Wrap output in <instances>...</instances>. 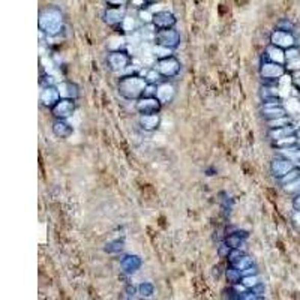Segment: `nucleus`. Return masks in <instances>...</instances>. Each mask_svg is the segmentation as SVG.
<instances>
[{"label": "nucleus", "mask_w": 300, "mask_h": 300, "mask_svg": "<svg viewBox=\"0 0 300 300\" xmlns=\"http://www.w3.org/2000/svg\"><path fill=\"white\" fill-rule=\"evenodd\" d=\"M242 273H243V276H248V275H258V269L252 264V266H249L248 269H245V270H242Z\"/></svg>", "instance_id": "ea45409f"}, {"label": "nucleus", "mask_w": 300, "mask_h": 300, "mask_svg": "<svg viewBox=\"0 0 300 300\" xmlns=\"http://www.w3.org/2000/svg\"><path fill=\"white\" fill-rule=\"evenodd\" d=\"M135 108L140 114H152L159 113L162 108V102L156 96H143L138 101H135Z\"/></svg>", "instance_id": "9b49d317"}, {"label": "nucleus", "mask_w": 300, "mask_h": 300, "mask_svg": "<svg viewBox=\"0 0 300 300\" xmlns=\"http://www.w3.org/2000/svg\"><path fill=\"white\" fill-rule=\"evenodd\" d=\"M245 255V252L243 251H240V248H237V249H233L230 252V255H228V261H230V264H233V263H236L240 257H243Z\"/></svg>", "instance_id": "72a5a7b5"}, {"label": "nucleus", "mask_w": 300, "mask_h": 300, "mask_svg": "<svg viewBox=\"0 0 300 300\" xmlns=\"http://www.w3.org/2000/svg\"><path fill=\"white\" fill-rule=\"evenodd\" d=\"M153 41H155V44H159V45H164V47H168V48L174 50L180 44V33L176 30L174 27L155 30Z\"/></svg>", "instance_id": "20e7f679"}, {"label": "nucleus", "mask_w": 300, "mask_h": 300, "mask_svg": "<svg viewBox=\"0 0 300 300\" xmlns=\"http://www.w3.org/2000/svg\"><path fill=\"white\" fill-rule=\"evenodd\" d=\"M108 6H128L131 0H105Z\"/></svg>", "instance_id": "4c0bfd02"}, {"label": "nucleus", "mask_w": 300, "mask_h": 300, "mask_svg": "<svg viewBox=\"0 0 300 300\" xmlns=\"http://www.w3.org/2000/svg\"><path fill=\"white\" fill-rule=\"evenodd\" d=\"M141 264H143L141 258L138 255H132V254L125 255L120 260V266H122V269H123L125 273H135L137 270L141 269Z\"/></svg>", "instance_id": "f3484780"}, {"label": "nucleus", "mask_w": 300, "mask_h": 300, "mask_svg": "<svg viewBox=\"0 0 300 300\" xmlns=\"http://www.w3.org/2000/svg\"><path fill=\"white\" fill-rule=\"evenodd\" d=\"M155 68L164 78H173L180 72V62L174 56H168L165 59H159L155 63Z\"/></svg>", "instance_id": "423d86ee"}, {"label": "nucleus", "mask_w": 300, "mask_h": 300, "mask_svg": "<svg viewBox=\"0 0 300 300\" xmlns=\"http://www.w3.org/2000/svg\"><path fill=\"white\" fill-rule=\"evenodd\" d=\"M174 96H176L174 84H171L170 81H161V83H158V87H156V98L162 102V105L173 102Z\"/></svg>", "instance_id": "4468645a"}, {"label": "nucleus", "mask_w": 300, "mask_h": 300, "mask_svg": "<svg viewBox=\"0 0 300 300\" xmlns=\"http://www.w3.org/2000/svg\"><path fill=\"white\" fill-rule=\"evenodd\" d=\"M38 27L41 33H45L47 36H57L65 27V17L62 9L54 5L42 8L38 17Z\"/></svg>", "instance_id": "f257e3e1"}, {"label": "nucleus", "mask_w": 300, "mask_h": 300, "mask_svg": "<svg viewBox=\"0 0 300 300\" xmlns=\"http://www.w3.org/2000/svg\"><path fill=\"white\" fill-rule=\"evenodd\" d=\"M137 293H138L141 297H150V296L155 293V287H153V284H150V282H141V284L137 287Z\"/></svg>", "instance_id": "393cba45"}, {"label": "nucleus", "mask_w": 300, "mask_h": 300, "mask_svg": "<svg viewBox=\"0 0 300 300\" xmlns=\"http://www.w3.org/2000/svg\"><path fill=\"white\" fill-rule=\"evenodd\" d=\"M125 293L128 296H134L135 293H137V287H134V285H128L125 290Z\"/></svg>", "instance_id": "79ce46f5"}, {"label": "nucleus", "mask_w": 300, "mask_h": 300, "mask_svg": "<svg viewBox=\"0 0 300 300\" xmlns=\"http://www.w3.org/2000/svg\"><path fill=\"white\" fill-rule=\"evenodd\" d=\"M128 15V6H108L104 12V21L110 27H119L123 24Z\"/></svg>", "instance_id": "0eeeda50"}, {"label": "nucleus", "mask_w": 300, "mask_h": 300, "mask_svg": "<svg viewBox=\"0 0 300 300\" xmlns=\"http://www.w3.org/2000/svg\"><path fill=\"white\" fill-rule=\"evenodd\" d=\"M131 62H132V57L125 50L110 51L108 59H107L108 68L114 72H120V71L128 69L131 66Z\"/></svg>", "instance_id": "39448f33"}, {"label": "nucleus", "mask_w": 300, "mask_h": 300, "mask_svg": "<svg viewBox=\"0 0 300 300\" xmlns=\"http://www.w3.org/2000/svg\"><path fill=\"white\" fill-rule=\"evenodd\" d=\"M297 128H300V122H299V126H297Z\"/></svg>", "instance_id": "c03bdc74"}, {"label": "nucleus", "mask_w": 300, "mask_h": 300, "mask_svg": "<svg viewBox=\"0 0 300 300\" xmlns=\"http://www.w3.org/2000/svg\"><path fill=\"white\" fill-rule=\"evenodd\" d=\"M60 92L57 89V86L51 84V86H42V90H41V95H39V101L44 107L47 108H53L59 101H60Z\"/></svg>", "instance_id": "ddd939ff"}, {"label": "nucleus", "mask_w": 300, "mask_h": 300, "mask_svg": "<svg viewBox=\"0 0 300 300\" xmlns=\"http://www.w3.org/2000/svg\"><path fill=\"white\" fill-rule=\"evenodd\" d=\"M177 24V18L173 12L170 11H158L153 14V20H152V26L156 29V30H162V29H171V27H176Z\"/></svg>", "instance_id": "9d476101"}, {"label": "nucleus", "mask_w": 300, "mask_h": 300, "mask_svg": "<svg viewBox=\"0 0 300 300\" xmlns=\"http://www.w3.org/2000/svg\"><path fill=\"white\" fill-rule=\"evenodd\" d=\"M281 92H279V87H275V86H264L261 89V98L263 101L270 99V98H279Z\"/></svg>", "instance_id": "b1692460"}, {"label": "nucleus", "mask_w": 300, "mask_h": 300, "mask_svg": "<svg viewBox=\"0 0 300 300\" xmlns=\"http://www.w3.org/2000/svg\"><path fill=\"white\" fill-rule=\"evenodd\" d=\"M267 125H269V129H273V128H282V126H288V125H291V119H290L288 116L278 117V119H273V120H267Z\"/></svg>", "instance_id": "bb28decb"}, {"label": "nucleus", "mask_w": 300, "mask_h": 300, "mask_svg": "<svg viewBox=\"0 0 300 300\" xmlns=\"http://www.w3.org/2000/svg\"><path fill=\"white\" fill-rule=\"evenodd\" d=\"M152 54L156 57V60H159V59H165V57H168V56H173V50L168 48V47L155 44L153 48H152Z\"/></svg>", "instance_id": "5701e85b"}, {"label": "nucleus", "mask_w": 300, "mask_h": 300, "mask_svg": "<svg viewBox=\"0 0 300 300\" xmlns=\"http://www.w3.org/2000/svg\"><path fill=\"white\" fill-rule=\"evenodd\" d=\"M242 284H243L248 290H252V288H255L258 284H261V281H260L258 275H248L242 278Z\"/></svg>", "instance_id": "c85d7f7f"}, {"label": "nucleus", "mask_w": 300, "mask_h": 300, "mask_svg": "<svg viewBox=\"0 0 300 300\" xmlns=\"http://www.w3.org/2000/svg\"><path fill=\"white\" fill-rule=\"evenodd\" d=\"M147 80L143 75L129 74L119 80V93L128 101H138L144 96V90L147 87Z\"/></svg>", "instance_id": "f03ea898"}, {"label": "nucleus", "mask_w": 300, "mask_h": 300, "mask_svg": "<svg viewBox=\"0 0 300 300\" xmlns=\"http://www.w3.org/2000/svg\"><path fill=\"white\" fill-rule=\"evenodd\" d=\"M287 69H300V57L297 59H294V60H291V62H288L287 63Z\"/></svg>", "instance_id": "58836bf2"}, {"label": "nucleus", "mask_w": 300, "mask_h": 300, "mask_svg": "<svg viewBox=\"0 0 300 300\" xmlns=\"http://www.w3.org/2000/svg\"><path fill=\"white\" fill-rule=\"evenodd\" d=\"M231 251H233V248H230L224 242V243H221L218 246V255H219V258H228V255H230Z\"/></svg>", "instance_id": "f704fd0d"}, {"label": "nucleus", "mask_w": 300, "mask_h": 300, "mask_svg": "<svg viewBox=\"0 0 300 300\" xmlns=\"http://www.w3.org/2000/svg\"><path fill=\"white\" fill-rule=\"evenodd\" d=\"M294 168H296V164L293 162V159H288V158H276L270 162V171L278 180L282 179L285 174H288Z\"/></svg>", "instance_id": "f8f14e48"}, {"label": "nucleus", "mask_w": 300, "mask_h": 300, "mask_svg": "<svg viewBox=\"0 0 300 300\" xmlns=\"http://www.w3.org/2000/svg\"><path fill=\"white\" fill-rule=\"evenodd\" d=\"M288 104L284 105L287 108V113L288 114H296V113H300V99H290L287 101Z\"/></svg>", "instance_id": "2f4dec72"}, {"label": "nucleus", "mask_w": 300, "mask_h": 300, "mask_svg": "<svg viewBox=\"0 0 300 300\" xmlns=\"http://www.w3.org/2000/svg\"><path fill=\"white\" fill-rule=\"evenodd\" d=\"M138 123L143 131L146 132H153L161 126V116L159 113H152V114H140Z\"/></svg>", "instance_id": "2eb2a0df"}, {"label": "nucleus", "mask_w": 300, "mask_h": 300, "mask_svg": "<svg viewBox=\"0 0 300 300\" xmlns=\"http://www.w3.org/2000/svg\"><path fill=\"white\" fill-rule=\"evenodd\" d=\"M293 209H294L296 212H300V192L293 198Z\"/></svg>", "instance_id": "a19ab883"}, {"label": "nucleus", "mask_w": 300, "mask_h": 300, "mask_svg": "<svg viewBox=\"0 0 300 300\" xmlns=\"http://www.w3.org/2000/svg\"><path fill=\"white\" fill-rule=\"evenodd\" d=\"M122 251H123V243H122L120 240L110 242V243H107V246H105V252H108V254H119V252H122Z\"/></svg>", "instance_id": "c756f323"}, {"label": "nucleus", "mask_w": 300, "mask_h": 300, "mask_svg": "<svg viewBox=\"0 0 300 300\" xmlns=\"http://www.w3.org/2000/svg\"><path fill=\"white\" fill-rule=\"evenodd\" d=\"M276 29H282V30H288V32H293V29H294V26L291 21H288V20H281L278 24H276Z\"/></svg>", "instance_id": "c9c22d12"}, {"label": "nucleus", "mask_w": 300, "mask_h": 300, "mask_svg": "<svg viewBox=\"0 0 300 300\" xmlns=\"http://www.w3.org/2000/svg\"><path fill=\"white\" fill-rule=\"evenodd\" d=\"M225 278H227V282L230 285H237L242 282V278H243V273L242 270H239L236 266L230 264L227 269H225Z\"/></svg>", "instance_id": "412c9836"}, {"label": "nucleus", "mask_w": 300, "mask_h": 300, "mask_svg": "<svg viewBox=\"0 0 300 300\" xmlns=\"http://www.w3.org/2000/svg\"><path fill=\"white\" fill-rule=\"evenodd\" d=\"M299 186H300V176L296 179V180H293L291 183L285 185V186H284V189H285V191H288V192H293V191L299 189Z\"/></svg>", "instance_id": "e433bc0d"}, {"label": "nucleus", "mask_w": 300, "mask_h": 300, "mask_svg": "<svg viewBox=\"0 0 300 300\" xmlns=\"http://www.w3.org/2000/svg\"><path fill=\"white\" fill-rule=\"evenodd\" d=\"M75 111V101L66 99V98H60V101L51 108V114L54 119H62L66 120L69 119Z\"/></svg>", "instance_id": "1a4fd4ad"}, {"label": "nucleus", "mask_w": 300, "mask_h": 300, "mask_svg": "<svg viewBox=\"0 0 300 300\" xmlns=\"http://www.w3.org/2000/svg\"><path fill=\"white\" fill-rule=\"evenodd\" d=\"M57 89H59L62 98L74 101L80 98V89H78V86L75 83H72V81H60L57 84Z\"/></svg>", "instance_id": "dca6fc26"}, {"label": "nucleus", "mask_w": 300, "mask_h": 300, "mask_svg": "<svg viewBox=\"0 0 300 300\" xmlns=\"http://www.w3.org/2000/svg\"><path fill=\"white\" fill-rule=\"evenodd\" d=\"M254 264V260H252V257H249V255H243V257H240L236 263H233V266H236L239 270H245V269H248L249 266H252Z\"/></svg>", "instance_id": "a878e982"}, {"label": "nucleus", "mask_w": 300, "mask_h": 300, "mask_svg": "<svg viewBox=\"0 0 300 300\" xmlns=\"http://www.w3.org/2000/svg\"><path fill=\"white\" fill-rule=\"evenodd\" d=\"M270 44L282 48V50H288V48L296 45V38H294L293 32L282 30V29H275L270 33Z\"/></svg>", "instance_id": "6e6552de"}, {"label": "nucleus", "mask_w": 300, "mask_h": 300, "mask_svg": "<svg viewBox=\"0 0 300 300\" xmlns=\"http://www.w3.org/2000/svg\"><path fill=\"white\" fill-rule=\"evenodd\" d=\"M53 134L57 137V138H69L74 132V128L69 125L66 120H62V119H56L53 122Z\"/></svg>", "instance_id": "a211bd4d"}, {"label": "nucleus", "mask_w": 300, "mask_h": 300, "mask_svg": "<svg viewBox=\"0 0 300 300\" xmlns=\"http://www.w3.org/2000/svg\"><path fill=\"white\" fill-rule=\"evenodd\" d=\"M243 236H240L239 233H230L227 237H225V243L230 246V248H233V249H237V248H240L242 245H243Z\"/></svg>", "instance_id": "4be33fe9"}, {"label": "nucleus", "mask_w": 300, "mask_h": 300, "mask_svg": "<svg viewBox=\"0 0 300 300\" xmlns=\"http://www.w3.org/2000/svg\"><path fill=\"white\" fill-rule=\"evenodd\" d=\"M264 59L267 60H272V62H276V63H282V65H287V57H285V50L276 47V45H269L266 48V54H264Z\"/></svg>", "instance_id": "aec40b11"}, {"label": "nucleus", "mask_w": 300, "mask_h": 300, "mask_svg": "<svg viewBox=\"0 0 300 300\" xmlns=\"http://www.w3.org/2000/svg\"><path fill=\"white\" fill-rule=\"evenodd\" d=\"M296 131H297V128H294L293 125L273 128V129H269V137H270L272 141H278V140L287 138L290 135H296Z\"/></svg>", "instance_id": "6ab92c4d"}, {"label": "nucleus", "mask_w": 300, "mask_h": 300, "mask_svg": "<svg viewBox=\"0 0 300 300\" xmlns=\"http://www.w3.org/2000/svg\"><path fill=\"white\" fill-rule=\"evenodd\" d=\"M293 86L300 92V77H296V78L293 80Z\"/></svg>", "instance_id": "37998d69"}, {"label": "nucleus", "mask_w": 300, "mask_h": 300, "mask_svg": "<svg viewBox=\"0 0 300 300\" xmlns=\"http://www.w3.org/2000/svg\"><path fill=\"white\" fill-rule=\"evenodd\" d=\"M146 80H147V83H152V84H158V83H161V77L162 75L158 72V69L153 66V68H150L146 71V75H143Z\"/></svg>", "instance_id": "cd10ccee"}, {"label": "nucleus", "mask_w": 300, "mask_h": 300, "mask_svg": "<svg viewBox=\"0 0 300 300\" xmlns=\"http://www.w3.org/2000/svg\"><path fill=\"white\" fill-rule=\"evenodd\" d=\"M299 176H300V170L297 168V167H296V168H294V170H291V171H290L288 174H285L284 177H282V179H279V182H281V183H282V185L285 186V185L291 183L293 180H296V179H297Z\"/></svg>", "instance_id": "7c9ffc66"}, {"label": "nucleus", "mask_w": 300, "mask_h": 300, "mask_svg": "<svg viewBox=\"0 0 300 300\" xmlns=\"http://www.w3.org/2000/svg\"><path fill=\"white\" fill-rule=\"evenodd\" d=\"M287 74V66L264 59L260 65V77L269 83H279V80Z\"/></svg>", "instance_id": "7ed1b4c3"}, {"label": "nucleus", "mask_w": 300, "mask_h": 300, "mask_svg": "<svg viewBox=\"0 0 300 300\" xmlns=\"http://www.w3.org/2000/svg\"><path fill=\"white\" fill-rule=\"evenodd\" d=\"M285 57H287V63H288V62H291V60H294V59L300 57V50L296 47V45H294V47H291V48L285 50Z\"/></svg>", "instance_id": "473e14b6"}]
</instances>
